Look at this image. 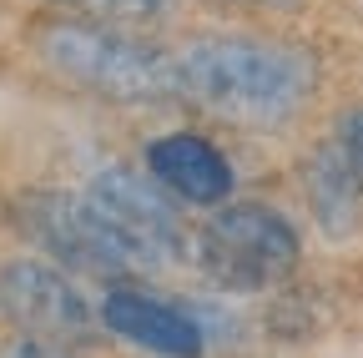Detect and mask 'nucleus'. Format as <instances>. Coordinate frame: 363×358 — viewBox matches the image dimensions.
<instances>
[{
	"mask_svg": "<svg viewBox=\"0 0 363 358\" xmlns=\"http://www.w3.org/2000/svg\"><path fill=\"white\" fill-rule=\"evenodd\" d=\"M177 96L227 121L278 126L313 96V61L257 35H197L177 51Z\"/></svg>",
	"mask_w": 363,
	"mask_h": 358,
	"instance_id": "nucleus-1",
	"label": "nucleus"
},
{
	"mask_svg": "<svg viewBox=\"0 0 363 358\" xmlns=\"http://www.w3.org/2000/svg\"><path fill=\"white\" fill-rule=\"evenodd\" d=\"M35 51L56 76L116 106H157L177 96V56L121 26L56 16L35 30Z\"/></svg>",
	"mask_w": 363,
	"mask_h": 358,
	"instance_id": "nucleus-2",
	"label": "nucleus"
},
{
	"mask_svg": "<svg viewBox=\"0 0 363 358\" xmlns=\"http://www.w3.org/2000/svg\"><path fill=\"white\" fill-rule=\"evenodd\" d=\"M303 257L298 228L267 202H227L197 233V262L227 293H267Z\"/></svg>",
	"mask_w": 363,
	"mask_h": 358,
	"instance_id": "nucleus-3",
	"label": "nucleus"
},
{
	"mask_svg": "<svg viewBox=\"0 0 363 358\" xmlns=\"http://www.w3.org/2000/svg\"><path fill=\"white\" fill-rule=\"evenodd\" d=\"M16 212H21V228L30 233V242L45 247L51 257H61L66 267H76V273H91V278L147 273V262L136 257V247L91 207V197L30 192V197H21Z\"/></svg>",
	"mask_w": 363,
	"mask_h": 358,
	"instance_id": "nucleus-4",
	"label": "nucleus"
},
{
	"mask_svg": "<svg viewBox=\"0 0 363 358\" xmlns=\"http://www.w3.org/2000/svg\"><path fill=\"white\" fill-rule=\"evenodd\" d=\"M0 313L26 343L45 353L86 348L101 323L91 313V303L81 298V288L66 273H56L51 262H35V257H16L0 267Z\"/></svg>",
	"mask_w": 363,
	"mask_h": 358,
	"instance_id": "nucleus-5",
	"label": "nucleus"
},
{
	"mask_svg": "<svg viewBox=\"0 0 363 358\" xmlns=\"http://www.w3.org/2000/svg\"><path fill=\"white\" fill-rule=\"evenodd\" d=\"M86 197L136 247V257H142L147 267H162V262H182V257H187V222H182V207L172 202V192L157 182L152 172L101 167L96 177H91Z\"/></svg>",
	"mask_w": 363,
	"mask_h": 358,
	"instance_id": "nucleus-6",
	"label": "nucleus"
},
{
	"mask_svg": "<svg viewBox=\"0 0 363 358\" xmlns=\"http://www.w3.org/2000/svg\"><path fill=\"white\" fill-rule=\"evenodd\" d=\"M101 323L147 348L157 358H202L207 353V333H202V318L182 303H167V298H152L142 288H111L106 303H101Z\"/></svg>",
	"mask_w": 363,
	"mask_h": 358,
	"instance_id": "nucleus-7",
	"label": "nucleus"
},
{
	"mask_svg": "<svg viewBox=\"0 0 363 358\" xmlns=\"http://www.w3.org/2000/svg\"><path fill=\"white\" fill-rule=\"evenodd\" d=\"M147 172L172 197L192 202V207H222L233 197V182H238L233 162L207 137H197V131H167V137H157L147 147Z\"/></svg>",
	"mask_w": 363,
	"mask_h": 358,
	"instance_id": "nucleus-8",
	"label": "nucleus"
},
{
	"mask_svg": "<svg viewBox=\"0 0 363 358\" xmlns=\"http://www.w3.org/2000/svg\"><path fill=\"white\" fill-rule=\"evenodd\" d=\"M303 187H308V207L318 217V228L328 237H353L363 228V177L353 172V162L343 157L338 142L313 152Z\"/></svg>",
	"mask_w": 363,
	"mask_h": 358,
	"instance_id": "nucleus-9",
	"label": "nucleus"
},
{
	"mask_svg": "<svg viewBox=\"0 0 363 358\" xmlns=\"http://www.w3.org/2000/svg\"><path fill=\"white\" fill-rule=\"evenodd\" d=\"M56 6L76 11L81 21H101V26H136L167 11V0H56Z\"/></svg>",
	"mask_w": 363,
	"mask_h": 358,
	"instance_id": "nucleus-10",
	"label": "nucleus"
},
{
	"mask_svg": "<svg viewBox=\"0 0 363 358\" xmlns=\"http://www.w3.org/2000/svg\"><path fill=\"white\" fill-rule=\"evenodd\" d=\"M338 147H343V157L353 162V172L363 177V106H353V111L343 116V126H338Z\"/></svg>",
	"mask_w": 363,
	"mask_h": 358,
	"instance_id": "nucleus-11",
	"label": "nucleus"
},
{
	"mask_svg": "<svg viewBox=\"0 0 363 358\" xmlns=\"http://www.w3.org/2000/svg\"><path fill=\"white\" fill-rule=\"evenodd\" d=\"M21 358H71V353H45V348H35V343H26V353Z\"/></svg>",
	"mask_w": 363,
	"mask_h": 358,
	"instance_id": "nucleus-12",
	"label": "nucleus"
},
{
	"mask_svg": "<svg viewBox=\"0 0 363 358\" xmlns=\"http://www.w3.org/2000/svg\"><path fill=\"white\" fill-rule=\"evenodd\" d=\"M242 6H283V0H242Z\"/></svg>",
	"mask_w": 363,
	"mask_h": 358,
	"instance_id": "nucleus-13",
	"label": "nucleus"
}]
</instances>
